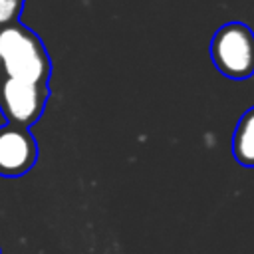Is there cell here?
I'll return each mask as SVG.
<instances>
[{"instance_id": "5b68a950", "label": "cell", "mask_w": 254, "mask_h": 254, "mask_svg": "<svg viewBox=\"0 0 254 254\" xmlns=\"http://www.w3.org/2000/svg\"><path fill=\"white\" fill-rule=\"evenodd\" d=\"M232 153L234 159L244 167H254V107L248 109L232 137Z\"/></svg>"}, {"instance_id": "8992f818", "label": "cell", "mask_w": 254, "mask_h": 254, "mask_svg": "<svg viewBox=\"0 0 254 254\" xmlns=\"http://www.w3.org/2000/svg\"><path fill=\"white\" fill-rule=\"evenodd\" d=\"M24 0H0V26L14 22L20 16Z\"/></svg>"}, {"instance_id": "3957f363", "label": "cell", "mask_w": 254, "mask_h": 254, "mask_svg": "<svg viewBox=\"0 0 254 254\" xmlns=\"http://www.w3.org/2000/svg\"><path fill=\"white\" fill-rule=\"evenodd\" d=\"M46 97V83H32L14 77L0 79V109L12 125H32L42 115Z\"/></svg>"}, {"instance_id": "6da1fadb", "label": "cell", "mask_w": 254, "mask_h": 254, "mask_svg": "<svg viewBox=\"0 0 254 254\" xmlns=\"http://www.w3.org/2000/svg\"><path fill=\"white\" fill-rule=\"evenodd\" d=\"M0 60L6 77L46 83L50 75V58L40 38L20 24H8L0 30Z\"/></svg>"}, {"instance_id": "52a82bcc", "label": "cell", "mask_w": 254, "mask_h": 254, "mask_svg": "<svg viewBox=\"0 0 254 254\" xmlns=\"http://www.w3.org/2000/svg\"><path fill=\"white\" fill-rule=\"evenodd\" d=\"M0 67H2V60H0Z\"/></svg>"}, {"instance_id": "277c9868", "label": "cell", "mask_w": 254, "mask_h": 254, "mask_svg": "<svg viewBox=\"0 0 254 254\" xmlns=\"http://www.w3.org/2000/svg\"><path fill=\"white\" fill-rule=\"evenodd\" d=\"M38 159V147L28 127H0V177H22Z\"/></svg>"}, {"instance_id": "7a4b0ae2", "label": "cell", "mask_w": 254, "mask_h": 254, "mask_svg": "<svg viewBox=\"0 0 254 254\" xmlns=\"http://www.w3.org/2000/svg\"><path fill=\"white\" fill-rule=\"evenodd\" d=\"M210 52L216 67L232 79L248 77L254 71V34L244 24L222 26L212 40Z\"/></svg>"}]
</instances>
